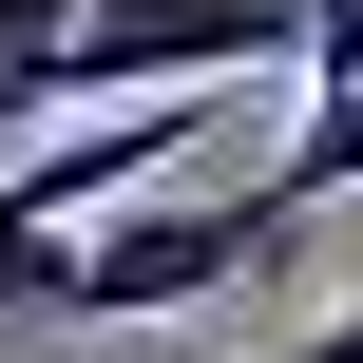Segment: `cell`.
Instances as JSON below:
<instances>
[{"label": "cell", "mask_w": 363, "mask_h": 363, "mask_svg": "<svg viewBox=\"0 0 363 363\" xmlns=\"http://www.w3.org/2000/svg\"><path fill=\"white\" fill-rule=\"evenodd\" d=\"M287 249V211L268 191H153V211H115L96 249H77V287H57V325H172V306H211V287H249Z\"/></svg>", "instance_id": "cell-1"}, {"label": "cell", "mask_w": 363, "mask_h": 363, "mask_svg": "<svg viewBox=\"0 0 363 363\" xmlns=\"http://www.w3.org/2000/svg\"><path fill=\"white\" fill-rule=\"evenodd\" d=\"M38 134H77V96H38V77H0V172H19Z\"/></svg>", "instance_id": "cell-6"}, {"label": "cell", "mask_w": 363, "mask_h": 363, "mask_svg": "<svg viewBox=\"0 0 363 363\" xmlns=\"http://www.w3.org/2000/svg\"><path fill=\"white\" fill-rule=\"evenodd\" d=\"M306 363H363V306H345V325H325V345H306Z\"/></svg>", "instance_id": "cell-7"}, {"label": "cell", "mask_w": 363, "mask_h": 363, "mask_svg": "<svg viewBox=\"0 0 363 363\" xmlns=\"http://www.w3.org/2000/svg\"><path fill=\"white\" fill-rule=\"evenodd\" d=\"M77 19H96V0H0V77H38V96H77Z\"/></svg>", "instance_id": "cell-4"}, {"label": "cell", "mask_w": 363, "mask_h": 363, "mask_svg": "<svg viewBox=\"0 0 363 363\" xmlns=\"http://www.w3.org/2000/svg\"><path fill=\"white\" fill-rule=\"evenodd\" d=\"M325 0H96L77 19V115L134 77V96H230V77H306Z\"/></svg>", "instance_id": "cell-2"}, {"label": "cell", "mask_w": 363, "mask_h": 363, "mask_svg": "<svg viewBox=\"0 0 363 363\" xmlns=\"http://www.w3.org/2000/svg\"><path fill=\"white\" fill-rule=\"evenodd\" d=\"M325 96H363V0H325V38H306V115Z\"/></svg>", "instance_id": "cell-5"}, {"label": "cell", "mask_w": 363, "mask_h": 363, "mask_svg": "<svg viewBox=\"0 0 363 363\" xmlns=\"http://www.w3.org/2000/svg\"><path fill=\"white\" fill-rule=\"evenodd\" d=\"M325 191H363V96H325V115L287 134V172H268V211H287V230H306Z\"/></svg>", "instance_id": "cell-3"}]
</instances>
